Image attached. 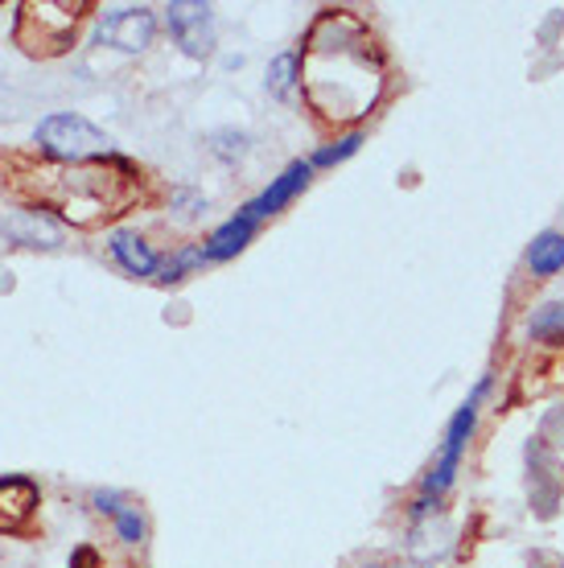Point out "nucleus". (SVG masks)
Instances as JSON below:
<instances>
[{"label":"nucleus","instance_id":"9d476101","mask_svg":"<svg viewBox=\"0 0 564 568\" xmlns=\"http://www.w3.org/2000/svg\"><path fill=\"white\" fill-rule=\"evenodd\" d=\"M527 268L536 272V276H552V272L564 268V235L561 231H544L532 240L527 247Z\"/></svg>","mask_w":564,"mask_h":568},{"label":"nucleus","instance_id":"4468645a","mask_svg":"<svg viewBox=\"0 0 564 568\" xmlns=\"http://www.w3.org/2000/svg\"><path fill=\"white\" fill-rule=\"evenodd\" d=\"M532 338H564V305H544L536 317L527 322Z\"/></svg>","mask_w":564,"mask_h":568},{"label":"nucleus","instance_id":"f257e3e1","mask_svg":"<svg viewBox=\"0 0 564 568\" xmlns=\"http://www.w3.org/2000/svg\"><path fill=\"white\" fill-rule=\"evenodd\" d=\"M486 392H491V375H482L479 384H474V392L466 396V404L450 416L445 440H441V449H437V462L429 469V478H424V486H421V503H416V511H412L416 519H424L429 507H433V503L453 486V478H457V466H462V454H466L470 437H474L479 408H482V399H486Z\"/></svg>","mask_w":564,"mask_h":568},{"label":"nucleus","instance_id":"1a4fd4ad","mask_svg":"<svg viewBox=\"0 0 564 568\" xmlns=\"http://www.w3.org/2000/svg\"><path fill=\"white\" fill-rule=\"evenodd\" d=\"M108 247H112L115 264H120L124 272H132V276H153V272L161 268L157 252L137 235V231H115Z\"/></svg>","mask_w":564,"mask_h":568},{"label":"nucleus","instance_id":"f03ea898","mask_svg":"<svg viewBox=\"0 0 564 568\" xmlns=\"http://www.w3.org/2000/svg\"><path fill=\"white\" fill-rule=\"evenodd\" d=\"M33 141L42 153L67 165H83V161H108L112 156V141L108 132H99L95 124H87L83 115H46Z\"/></svg>","mask_w":564,"mask_h":568},{"label":"nucleus","instance_id":"39448f33","mask_svg":"<svg viewBox=\"0 0 564 568\" xmlns=\"http://www.w3.org/2000/svg\"><path fill=\"white\" fill-rule=\"evenodd\" d=\"M255 227H260V219H255V211L248 206V202H243L240 211L231 214L223 227H219L211 235V240L202 243V252H207V260H231V256H240L243 247L252 243Z\"/></svg>","mask_w":564,"mask_h":568},{"label":"nucleus","instance_id":"ddd939ff","mask_svg":"<svg viewBox=\"0 0 564 568\" xmlns=\"http://www.w3.org/2000/svg\"><path fill=\"white\" fill-rule=\"evenodd\" d=\"M359 144H363V132H346V136H339L334 144L318 149V153L310 156V165L313 170H330V165H339V161H346V156L359 153Z\"/></svg>","mask_w":564,"mask_h":568},{"label":"nucleus","instance_id":"9b49d317","mask_svg":"<svg viewBox=\"0 0 564 568\" xmlns=\"http://www.w3.org/2000/svg\"><path fill=\"white\" fill-rule=\"evenodd\" d=\"M296 67H301V58H296L293 50H284V54L272 58V67H269V91L276 95V100H293Z\"/></svg>","mask_w":564,"mask_h":568},{"label":"nucleus","instance_id":"423d86ee","mask_svg":"<svg viewBox=\"0 0 564 568\" xmlns=\"http://www.w3.org/2000/svg\"><path fill=\"white\" fill-rule=\"evenodd\" d=\"M310 178H313V165H310V161H293V165H289V170H284L281 178H276V182H272L269 190L260 194V199L248 202V206L255 211V219H269V214L284 211V206H289V202H293L296 194H301V190L310 185Z\"/></svg>","mask_w":564,"mask_h":568},{"label":"nucleus","instance_id":"7ed1b4c3","mask_svg":"<svg viewBox=\"0 0 564 568\" xmlns=\"http://www.w3.org/2000/svg\"><path fill=\"white\" fill-rule=\"evenodd\" d=\"M165 21H170V33L178 38L190 58H207L214 50V17L211 4H190V0H178L165 9Z\"/></svg>","mask_w":564,"mask_h":568},{"label":"nucleus","instance_id":"a211bd4d","mask_svg":"<svg viewBox=\"0 0 564 568\" xmlns=\"http://www.w3.org/2000/svg\"><path fill=\"white\" fill-rule=\"evenodd\" d=\"M367 568H380V565H367Z\"/></svg>","mask_w":564,"mask_h":568},{"label":"nucleus","instance_id":"6e6552de","mask_svg":"<svg viewBox=\"0 0 564 568\" xmlns=\"http://www.w3.org/2000/svg\"><path fill=\"white\" fill-rule=\"evenodd\" d=\"M0 231L13 243H26V247H62V227L54 219H46L42 211H17L9 214Z\"/></svg>","mask_w":564,"mask_h":568},{"label":"nucleus","instance_id":"dca6fc26","mask_svg":"<svg viewBox=\"0 0 564 568\" xmlns=\"http://www.w3.org/2000/svg\"><path fill=\"white\" fill-rule=\"evenodd\" d=\"M95 507L99 511L115 515L120 507H124V495H120V490H95Z\"/></svg>","mask_w":564,"mask_h":568},{"label":"nucleus","instance_id":"f3484780","mask_svg":"<svg viewBox=\"0 0 564 568\" xmlns=\"http://www.w3.org/2000/svg\"><path fill=\"white\" fill-rule=\"evenodd\" d=\"M91 565H95V552H91V548H79L74 560H71V568H91Z\"/></svg>","mask_w":564,"mask_h":568},{"label":"nucleus","instance_id":"0eeeda50","mask_svg":"<svg viewBox=\"0 0 564 568\" xmlns=\"http://www.w3.org/2000/svg\"><path fill=\"white\" fill-rule=\"evenodd\" d=\"M33 507H38V486L29 478H21V474L0 478V531H21Z\"/></svg>","mask_w":564,"mask_h":568},{"label":"nucleus","instance_id":"2eb2a0df","mask_svg":"<svg viewBox=\"0 0 564 568\" xmlns=\"http://www.w3.org/2000/svg\"><path fill=\"white\" fill-rule=\"evenodd\" d=\"M115 531H120V540H124V544H141L144 540V519H141V511L124 503V507L115 511Z\"/></svg>","mask_w":564,"mask_h":568},{"label":"nucleus","instance_id":"f8f14e48","mask_svg":"<svg viewBox=\"0 0 564 568\" xmlns=\"http://www.w3.org/2000/svg\"><path fill=\"white\" fill-rule=\"evenodd\" d=\"M202 264H211V260H207V252H202V243H190V247H182V252H173L170 260H165V264H161V276H157V281L161 284H173V281H182L185 272H194V268H202Z\"/></svg>","mask_w":564,"mask_h":568},{"label":"nucleus","instance_id":"20e7f679","mask_svg":"<svg viewBox=\"0 0 564 568\" xmlns=\"http://www.w3.org/2000/svg\"><path fill=\"white\" fill-rule=\"evenodd\" d=\"M157 33V17L149 9H115L103 26H99V38L115 50H128V54H137L144 45L153 42Z\"/></svg>","mask_w":564,"mask_h":568}]
</instances>
